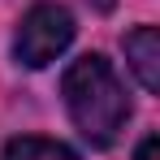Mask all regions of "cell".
Returning a JSON list of instances; mask_svg holds the SVG:
<instances>
[{
  "instance_id": "cell-1",
  "label": "cell",
  "mask_w": 160,
  "mask_h": 160,
  "mask_svg": "<svg viewBox=\"0 0 160 160\" xmlns=\"http://www.w3.org/2000/svg\"><path fill=\"white\" fill-rule=\"evenodd\" d=\"M61 95H65L69 121L78 126V134L91 147H112L121 138L126 121H130V95L108 56L87 52L69 61V69L61 78Z\"/></svg>"
},
{
  "instance_id": "cell-2",
  "label": "cell",
  "mask_w": 160,
  "mask_h": 160,
  "mask_svg": "<svg viewBox=\"0 0 160 160\" xmlns=\"http://www.w3.org/2000/svg\"><path fill=\"white\" fill-rule=\"evenodd\" d=\"M74 30H78L74 26V13H69L65 4L43 0V4L26 9L22 22H18V30H13V61L26 65V69L52 65L56 56L74 43Z\"/></svg>"
},
{
  "instance_id": "cell-3",
  "label": "cell",
  "mask_w": 160,
  "mask_h": 160,
  "mask_svg": "<svg viewBox=\"0 0 160 160\" xmlns=\"http://www.w3.org/2000/svg\"><path fill=\"white\" fill-rule=\"evenodd\" d=\"M121 48H126V61H130L138 87L156 95L160 91V30L156 26H138V30H130L121 39Z\"/></svg>"
},
{
  "instance_id": "cell-4",
  "label": "cell",
  "mask_w": 160,
  "mask_h": 160,
  "mask_svg": "<svg viewBox=\"0 0 160 160\" xmlns=\"http://www.w3.org/2000/svg\"><path fill=\"white\" fill-rule=\"evenodd\" d=\"M0 160H78L74 147L56 143V138H39V134H22L13 143H4Z\"/></svg>"
},
{
  "instance_id": "cell-5",
  "label": "cell",
  "mask_w": 160,
  "mask_h": 160,
  "mask_svg": "<svg viewBox=\"0 0 160 160\" xmlns=\"http://www.w3.org/2000/svg\"><path fill=\"white\" fill-rule=\"evenodd\" d=\"M134 160H160V138H156V134H147V138L138 143V152H134Z\"/></svg>"
},
{
  "instance_id": "cell-6",
  "label": "cell",
  "mask_w": 160,
  "mask_h": 160,
  "mask_svg": "<svg viewBox=\"0 0 160 160\" xmlns=\"http://www.w3.org/2000/svg\"><path fill=\"white\" fill-rule=\"evenodd\" d=\"M87 4H91V0H87ZM112 4H117V0H95V9H100V13H108Z\"/></svg>"
}]
</instances>
